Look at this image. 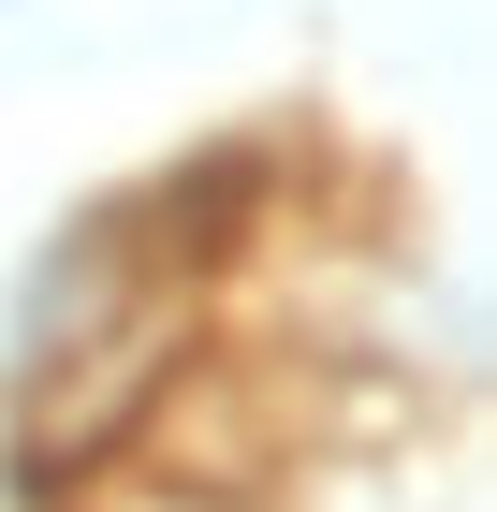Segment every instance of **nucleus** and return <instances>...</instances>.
Listing matches in <instances>:
<instances>
[{"label": "nucleus", "mask_w": 497, "mask_h": 512, "mask_svg": "<svg viewBox=\"0 0 497 512\" xmlns=\"http://www.w3.org/2000/svg\"><path fill=\"white\" fill-rule=\"evenodd\" d=\"M147 293H176V278H147V235H132V191H88L59 205L30 235V264H15V293H0V410L15 395H44L59 366H88L117 337V322L147 308Z\"/></svg>", "instance_id": "obj_1"}]
</instances>
